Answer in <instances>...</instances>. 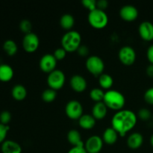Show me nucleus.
<instances>
[{
	"label": "nucleus",
	"mask_w": 153,
	"mask_h": 153,
	"mask_svg": "<svg viewBox=\"0 0 153 153\" xmlns=\"http://www.w3.org/2000/svg\"><path fill=\"white\" fill-rule=\"evenodd\" d=\"M146 57L151 64H153V44L149 46L146 51Z\"/></svg>",
	"instance_id": "obj_38"
},
{
	"label": "nucleus",
	"mask_w": 153,
	"mask_h": 153,
	"mask_svg": "<svg viewBox=\"0 0 153 153\" xmlns=\"http://www.w3.org/2000/svg\"><path fill=\"white\" fill-rule=\"evenodd\" d=\"M1 149L2 153H22V147L16 141L7 140L1 143Z\"/></svg>",
	"instance_id": "obj_16"
},
{
	"label": "nucleus",
	"mask_w": 153,
	"mask_h": 153,
	"mask_svg": "<svg viewBox=\"0 0 153 153\" xmlns=\"http://www.w3.org/2000/svg\"><path fill=\"white\" fill-rule=\"evenodd\" d=\"M19 28H20L21 31L25 33V34H29L31 32V29H32V24L28 19H22L19 23Z\"/></svg>",
	"instance_id": "obj_28"
},
{
	"label": "nucleus",
	"mask_w": 153,
	"mask_h": 153,
	"mask_svg": "<svg viewBox=\"0 0 153 153\" xmlns=\"http://www.w3.org/2000/svg\"><path fill=\"white\" fill-rule=\"evenodd\" d=\"M143 143V137L140 133L134 132L128 136L127 139V145L131 149H137Z\"/></svg>",
	"instance_id": "obj_17"
},
{
	"label": "nucleus",
	"mask_w": 153,
	"mask_h": 153,
	"mask_svg": "<svg viewBox=\"0 0 153 153\" xmlns=\"http://www.w3.org/2000/svg\"><path fill=\"white\" fill-rule=\"evenodd\" d=\"M146 73L149 77L153 78V64H150L147 67H146Z\"/></svg>",
	"instance_id": "obj_39"
},
{
	"label": "nucleus",
	"mask_w": 153,
	"mask_h": 153,
	"mask_svg": "<svg viewBox=\"0 0 153 153\" xmlns=\"http://www.w3.org/2000/svg\"><path fill=\"white\" fill-rule=\"evenodd\" d=\"M79 124L84 129H91L96 125V119L90 114H83L79 120Z\"/></svg>",
	"instance_id": "obj_19"
},
{
	"label": "nucleus",
	"mask_w": 153,
	"mask_h": 153,
	"mask_svg": "<svg viewBox=\"0 0 153 153\" xmlns=\"http://www.w3.org/2000/svg\"><path fill=\"white\" fill-rule=\"evenodd\" d=\"M65 113L70 119L79 120L83 115V107L78 100H70L66 105Z\"/></svg>",
	"instance_id": "obj_7"
},
{
	"label": "nucleus",
	"mask_w": 153,
	"mask_h": 153,
	"mask_svg": "<svg viewBox=\"0 0 153 153\" xmlns=\"http://www.w3.org/2000/svg\"><path fill=\"white\" fill-rule=\"evenodd\" d=\"M10 129V127L7 125H4L0 123V143H3L5 140L7 131Z\"/></svg>",
	"instance_id": "obj_33"
},
{
	"label": "nucleus",
	"mask_w": 153,
	"mask_h": 153,
	"mask_svg": "<svg viewBox=\"0 0 153 153\" xmlns=\"http://www.w3.org/2000/svg\"><path fill=\"white\" fill-rule=\"evenodd\" d=\"M82 37L78 31H67L61 38V46L67 52H74L78 50L81 46Z\"/></svg>",
	"instance_id": "obj_3"
},
{
	"label": "nucleus",
	"mask_w": 153,
	"mask_h": 153,
	"mask_svg": "<svg viewBox=\"0 0 153 153\" xmlns=\"http://www.w3.org/2000/svg\"><path fill=\"white\" fill-rule=\"evenodd\" d=\"M88 19L90 25L97 29L104 28L108 23V16L107 13L105 10L98 8L89 12Z\"/></svg>",
	"instance_id": "obj_4"
},
{
	"label": "nucleus",
	"mask_w": 153,
	"mask_h": 153,
	"mask_svg": "<svg viewBox=\"0 0 153 153\" xmlns=\"http://www.w3.org/2000/svg\"><path fill=\"white\" fill-rule=\"evenodd\" d=\"M97 1L96 0H83L82 1V4H83L84 7L89 10L90 11L97 9Z\"/></svg>",
	"instance_id": "obj_32"
},
{
	"label": "nucleus",
	"mask_w": 153,
	"mask_h": 153,
	"mask_svg": "<svg viewBox=\"0 0 153 153\" xmlns=\"http://www.w3.org/2000/svg\"><path fill=\"white\" fill-rule=\"evenodd\" d=\"M11 95L14 100L22 101L25 100L27 96L26 88L22 85H16L11 90Z\"/></svg>",
	"instance_id": "obj_22"
},
{
	"label": "nucleus",
	"mask_w": 153,
	"mask_h": 153,
	"mask_svg": "<svg viewBox=\"0 0 153 153\" xmlns=\"http://www.w3.org/2000/svg\"><path fill=\"white\" fill-rule=\"evenodd\" d=\"M114 79L110 75L102 73L101 76H99V85L101 88L108 90L113 86Z\"/></svg>",
	"instance_id": "obj_24"
},
{
	"label": "nucleus",
	"mask_w": 153,
	"mask_h": 153,
	"mask_svg": "<svg viewBox=\"0 0 153 153\" xmlns=\"http://www.w3.org/2000/svg\"><path fill=\"white\" fill-rule=\"evenodd\" d=\"M13 76V70L10 65L6 64H0V81L9 82Z\"/></svg>",
	"instance_id": "obj_21"
},
{
	"label": "nucleus",
	"mask_w": 153,
	"mask_h": 153,
	"mask_svg": "<svg viewBox=\"0 0 153 153\" xmlns=\"http://www.w3.org/2000/svg\"><path fill=\"white\" fill-rule=\"evenodd\" d=\"M67 153H88V152L85 149V146H73Z\"/></svg>",
	"instance_id": "obj_36"
},
{
	"label": "nucleus",
	"mask_w": 153,
	"mask_h": 153,
	"mask_svg": "<svg viewBox=\"0 0 153 153\" xmlns=\"http://www.w3.org/2000/svg\"><path fill=\"white\" fill-rule=\"evenodd\" d=\"M3 49H4V52L10 56L14 55L18 50L17 45L13 40H5L3 44Z\"/></svg>",
	"instance_id": "obj_25"
},
{
	"label": "nucleus",
	"mask_w": 153,
	"mask_h": 153,
	"mask_svg": "<svg viewBox=\"0 0 153 153\" xmlns=\"http://www.w3.org/2000/svg\"><path fill=\"white\" fill-rule=\"evenodd\" d=\"M139 34L145 41L153 40V23L149 21H144L140 24L138 28Z\"/></svg>",
	"instance_id": "obj_13"
},
{
	"label": "nucleus",
	"mask_w": 153,
	"mask_h": 153,
	"mask_svg": "<svg viewBox=\"0 0 153 153\" xmlns=\"http://www.w3.org/2000/svg\"><path fill=\"white\" fill-rule=\"evenodd\" d=\"M137 117L140 120L143 121H147L152 117V113L147 108H141L138 111Z\"/></svg>",
	"instance_id": "obj_29"
},
{
	"label": "nucleus",
	"mask_w": 153,
	"mask_h": 153,
	"mask_svg": "<svg viewBox=\"0 0 153 153\" xmlns=\"http://www.w3.org/2000/svg\"><path fill=\"white\" fill-rule=\"evenodd\" d=\"M70 84L72 89L77 93L84 92L88 86L86 79L80 75H74L70 79Z\"/></svg>",
	"instance_id": "obj_14"
},
{
	"label": "nucleus",
	"mask_w": 153,
	"mask_h": 153,
	"mask_svg": "<svg viewBox=\"0 0 153 153\" xmlns=\"http://www.w3.org/2000/svg\"><path fill=\"white\" fill-rule=\"evenodd\" d=\"M65 80L66 77L64 72L60 70H55L48 76L47 84L49 88L57 91L64 87Z\"/></svg>",
	"instance_id": "obj_6"
},
{
	"label": "nucleus",
	"mask_w": 153,
	"mask_h": 153,
	"mask_svg": "<svg viewBox=\"0 0 153 153\" xmlns=\"http://www.w3.org/2000/svg\"><path fill=\"white\" fill-rule=\"evenodd\" d=\"M105 93L101 88H93L90 92V97H91V100L94 101L95 102H103V99H104Z\"/></svg>",
	"instance_id": "obj_27"
},
{
	"label": "nucleus",
	"mask_w": 153,
	"mask_h": 153,
	"mask_svg": "<svg viewBox=\"0 0 153 153\" xmlns=\"http://www.w3.org/2000/svg\"><path fill=\"white\" fill-rule=\"evenodd\" d=\"M75 24L74 17L70 13H65L60 19V25L61 28L67 31H71Z\"/></svg>",
	"instance_id": "obj_23"
},
{
	"label": "nucleus",
	"mask_w": 153,
	"mask_h": 153,
	"mask_svg": "<svg viewBox=\"0 0 153 153\" xmlns=\"http://www.w3.org/2000/svg\"><path fill=\"white\" fill-rule=\"evenodd\" d=\"M11 120V114L8 111H3L0 113V123L7 125Z\"/></svg>",
	"instance_id": "obj_30"
},
{
	"label": "nucleus",
	"mask_w": 153,
	"mask_h": 153,
	"mask_svg": "<svg viewBox=\"0 0 153 153\" xmlns=\"http://www.w3.org/2000/svg\"><path fill=\"white\" fill-rule=\"evenodd\" d=\"M86 68L90 73L94 76H100L103 73L105 64L102 59L97 55L90 56L86 61Z\"/></svg>",
	"instance_id": "obj_5"
},
{
	"label": "nucleus",
	"mask_w": 153,
	"mask_h": 153,
	"mask_svg": "<svg viewBox=\"0 0 153 153\" xmlns=\"http://www.w3.org/2000/svg\"><path fill=\"white\" fill-rule=\"evenodd\" d=\"M118 133L113 128H108L105 130L102 135L103 142L108 145H113L118 139Z\"/></svg>",
	"instance_id": "obj_20"
},
{
	"label": "nucleus",
	"mask_w": 153,
	"mask_h": 153,
	"mask_svg": "<svg viewBox=\"0 0 153 153\" xmlns=\"http://www.w3.org/2000/svg\"><path fill=\"white\" fill-rule=\"evenodd\" d=\"M54 57L55 58V59L58 61H62V60L64 59V58L67 55V51L65 49L61 48H58L57 49H55V51L54 52L53 54Z\"/></svg>",
	"instance_id": "obj_31"
},
{
	"label": "nucleus",
	"mask_w": 153,
	"mask_h": 153,
	"mask_svg": "<svg viewBox=\"0 0 153 153\" xmlns=\"http://www.w3.org/2000/svg\"><path fill=\"white\" fill-rule=\"evenodd\" d=\"M57 97L56 91L54 90L51 89V88H48L46 89L43 93H42V100L46 103H51L52 102L55 101Z\"/></svg>",
	"instance_id": "obj_26"
},
{
	"label": "nucleus",
	"mask_w": 153,
	"mask_h": 153,
	"mask_svg": "<svg viewBox=\"0 0 153 153\" xmlns=\"http://www.w3.org/2000/svg\"><path fill=\"white\" fill-rule=\"evenodd\" d=\"M108 5V2L106 0H99L97 2V7L100 10H104L105 9L107 8Z\"/></svg>",
	"instance_id": "obj_37"
},
{
	"label": "nucleus",
	"mask_w": 153,
	"mask_h": 153,
	"mask_svg": "<svg viewBox=\"0 0 153 153\" xmlns=\"http://www.w3.org/2000/svg\"><path fill=\"white\" fill-rule=\"evenodd\" d=\"M108 108L103 102H96L92 108V116L96 120H102L107 115Z\"/></svg>",
	"instance_id": "obj_15"
},
{
	"label": "nucleus",
	"mask_w": 153,
	"mask_h": 153,
	"mask_svg": "<svg viewBox=\"0 0 153 153\" xmlns=\"http://www.w3.org/2000/svg\"><path fill=\"white\" fill-rule=\"evenodd\" d=\"M77 52L78 54L82 57L88 56V54H89L90 52L89 48H88L86 45H81V46H79V49H78Z\"/></svg>",
	"instance_id": "obj_35"
},
{
	"label": "nucleus",
	"mask_w": 153,
	"mask_h": 153,
	"mask_svg": "<svg viewBox=\"0 0 153 153\" xmlns=\"http://www.w3.org/2000/svg\"><path fill=\"white\" fill-rule=\"evenodd\" d=\"M39 45H40V40L38 36L33 32L25 34L22 39V47L24 50L28 53L35 52L38 49Z\"/></svg>",
	"instance_id": "obj_9"
},
{
	"label": "nucleus",
	"mask_w": 153,
	"mask_h": 153,
	"mask_svg": "<svg viewBox=\"0 0 153 153\" xmlns=\"http://www.w3.org/2000/svg\"><path fill=\"white\" fill-rule=\"evenodd\" d=\"M56 65L57 60L52 54H46V55H43L39 62L40 70L43 73H48V74L56 70L55 69Z\"/></svg>",
	"instance_id": "obj_10"
},
{
	"label": "nucleus",
	"mask_w": 153,
	"mask_h": 153,
	"mask_svg": "<svg viewBox=\"0 0 153 153\" xmlns=\"http://www.w3.org/2000/svg\"><path fill=\"white\" fill-rule=\"evenodd\" d=\"M137 123V116L130 110H120L117 112L111 119V126L119 136L124 137Z\"/></svg>",
	"instance_id": "obj_1"
},
{
	"label": "nucleus",
	"mask_w": 153,
	"mask_h": 153,
	"mask_svg": "<svg viewBox=\"0 0 153 153\" xmlns=\"http://www.w3.org/2000/svg\"><path fill=\"white\" fill-rule=\"evenodd\" d=\"M103 102L108 108L114 111L123 110L126 104V99L123 94L115 90H109L105 93Z\"/></svg>",
	"instance_id": "obj_2"
},
{
	"label": "nucleus",
	"mask_w": 153,
	"mask_h": 153,
	"mask_svg": "<svg viewBox=\"0 0 153 153\" xmlns=\"http://www.w3.org/2000/svg\"><path fill=\"white\" fill-rule=\"evenodd\" d=\"M152 118H153V116H152Z\"/></svg>",
	"instance_id": "obj_41"
},
{
	"label": "nucleus",
	"mask_w": 153,
	"mask_h": 153,
	"mask_svg": "<svg viewBox=\"0 0 153 153\" xmlns=\"http://www.w3.org/2000/svg\"><path fill=\"white\" fill-rule=\"evenodd\" d=\"M118 58L125 66H131L135 62L136 52L131 46H123L118 52Z\"/></svg>",
	"instance_id": "obj_8"
},
{
	"label": "nucleus",
	"mask_w": 153,
	"mask_h": 153,
	"mask_svg": "<svg viewBox=\"0 0 153 153\" xmlns=\"http://www.w3.org/2000/svg\"><path fill=\"white\" fill-rule=\"evenodd\" d=\"M150 143L152 145V146L153 147V134L150 137Z\"/></svg>",
	"instance_id": "obj_40"
},
{
	"label": "nucleus",
	"mask_w": 153,
	"mask_h": 153,
	"mask_svg": "<svg viewBox=\"0 0 153 153\" xmlns=\"http://www.w3.org/2000/svg\"><path fill=\"white\" fill-rule=\"evenodd\" d=\"M120 16L122 19L126 22H132L138 16V10L134 6L127 4L121 7L120 10Z\"/></svg>",
	"instance_id": "obj_12"
},
{
	"label": "nucleus",
	"mask_w": 153,
	"mask_h": 153,
	"mask_svg": "<svg viewBox=\"0 0 153 153\" xmlns=\"http://www.w3.org/2000/svg\"><path fill=\"white\" fill-rule=\"evenodd\" d=\"M103 146V140L98 135L91 136L85 143V148L88 153H99Z\"/></svg>",
	"instance_id": "obj_11"
},
{
	"label": "nucleus",
	"mask_w": 153,
	"mask_h": 153,
	"mask_svg": "<svg viewBox=\"0 0 153 153\" xmlns=\"http://www.w3.org/2000/svg\"><path fill=\"white\" fill-rule=\"evenodd\" d=\"M67 140L73 146H85V143L82 140V136L79 131L76 129H71L67 134Z\"/></svg>",
	"instance_id": "obj_18"
},
{
	"label": "nucleus",
	"mask_w": 153,
	"mask_h": 153,
	"mask_svg": "<svg viewBox=\"0 0 153 153\" xmlns=\"http://www.w3.org/2000/svg\"><path fill=\"white\" fill-rule=\"evenodd\" d=\"M143 97H144V100L146 103L149 105H153V87L146 90Z\"/></svg>",
	"instance_id": "obj_34"
}]
</instances>
